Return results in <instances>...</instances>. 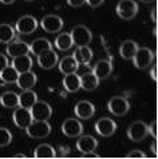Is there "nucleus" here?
<instances>
[{"label":"nucleus","mask_w":158,"mask_h":159,"mask_svg":"<svg viewBox=\"0 0 158 159\" xmlns=\"http://www.w3.org/2000/svg\"><path fill=\"white\" fill-rule=\"evenodd\" d=\"M26 134L32 139H43L51 134V126L48 120H32L27 129Z\"/></svg>","instance_id":"nucleus-1"},{"label":"nucleus","mask_w":158,"mask_h":159,"mask_svg":"<svg viewBox=\"0 0 158 159\" xmlns=\"http://www.w3.org/2000/svg\"><path fill=\"white\" fill-rule=\"evenodd\" d=\"M133 63L137 68L139 70H146L151 66V63L154 61V52L147 47H138L135 55L133 56Z\"/></svg>","instance_id":"nucleus-2"},{"label":"nucleus","mask_w":158,"mask_h":159,"mask_svg":"<svg viewBox=\"0 0 158 159\" xmlns=\"http://www.w3.org/2000/svg\"><path fill=\"white\" fill-rule=\"evenodd\" d=\"M70 35H71V38H72L74 46H77V47L89 46V44L91 43V40H93V32L83 24L75 25V27L71 30Z\"/></svg>","instance_id":"nucleus-3"},{"label":"nucleus","mask_w":158,"mask_h":159,"mask_svg":"<svg viewBox=\"0 0 158 159\" xmlns=\"http://www.w3.org/2000/svg\"><path fill=\"white\" fill-rule=\"evenodd\" d=\"M115 12L121 19L131 20L138 14V4L134 0H121L115 7Z\"/></svg>","instance_id":"nucleus-4"},{"label":"nucleus","mask_w":158,"mask_h":159,"mask_svg":"<svg viewBox=\"0 0 158 159\" xmlns=\"http://www.w3.org/2000/svg\"><path fill=\"white\" fill-rule=\"evenodd\" d=\"M107 110L114 116H125L130 111V102L123 96H113L107 103Z\"/></svg>","instance_id":"nucleus-5"},{"label":"nucleus","mask_w":158,"mask_h":159,"mask_svg":"<svg viewBox=\"0 0 158 159\" xmlns=\"http://www.w3.org/2000/svg\"><path fill=\"white\" fill-rule=\"evenodd\" d=\"M38 20L32 15H23L19 17L15 24V30L20 35H31L38 28Z\"/></svg>","instance_id":"nucleus-6"},{"label":"nucleus","mask_w":158,"mask_h":159,"mask_svg":"<svg viewBox=\"0 0 158 159\" xmlns=\"http://www.w3.org/2000/svg\"><path fill=\"white\" fill-rule=\"evenodd\" d=\"M149 135L147 125L142 120H134L127 129V138L131 142H141Z\"/></svg>","instance_id":"nucleus-7"},{"label":"nucleus","mask_w":158,"mask_h":159,"mask_svg":"<svg viewBox=\"0 0 158 159\" xmlns=\"http://www.w3.org/2000/svg\"><path fill=\"white\" fill-rule=\"evenodd\" d=\"M12 120H14L16 127L26 130L30 125H31V122L34 120L32 114H31V110L17 106V107L15 108L14 114H12Z\"/></svg>","instance_id":"nucleus-8"},{"label":"nucleus","mask_w":158,"mask_h":159,"mask_svg":"<svg viewBox=\"0 0 158 159\" xmlns=\"http://www.w3.org/2000/svg\"><path fill=\"white\" fill-rule=\"evenodd\" d=\"M31 114L34 120H48L52 115V108L51 106L44 100H36L35 104L32 106L31 108Z\"/></svg>","instance_id":"nucleus-9"},{"label":"nucleus","mask_w":158,"mask_h":159,"mask_svg":"<svg viewBox=\"0 0 158 159\" xmlns=\"http://www.w3.org/2000/svg\"><path fill=\"white\" fill-rule=\"evenodd\" d=\"M63 19L58 15H46L40 20V27L47 34H58L63 28Z\"/></svg>","instance_id":"nucleus-10"},{"label":"nucleus","mask_w":158,"mask_h":159,"mask_svg":"<svg viewBox=\"0 0 158 159\" xmlns=\"http://www.w3.org/2000/svg\"><path fill=\"white\" fill-rule=\"evenodd\" d=\"M95 131L103 138H109L117 131V123L110 118H100L95 122Z\"/></svg>","instance_id":"nucleus-11"},{"label":"nucleus","mask_w":158,"mask_h":159,"mask_svg":"<svg viewBox=\"0 0 158 159\" xmlns=\"http://www.w3.org/2000/svg\"><path fill=\"white\" fill-rule=\"evenodd\" d=\"M62 132L67 138H77L82 135L83 132V125L75 118H68L66 119L62 125Z\"/></svg>","instance_id":"nucleus-12"},{"label":"nucleus","mask_w":158,"mask_h":159,"mask_svg":"<svg viewBox=\"0 0 158 159\" xmlns=\"http://www.w3.org/2000/svg\"><path fill=\"white\" fill-rule=\"evenodd\" d=\"M98 140L91 135H79V139L77 140L75 147L81 154H87V152H93L98 148Z\"/></svg>","instance_id":"nucleus-13"},{"label":"nucleus","mask_w":158,"mask_h":159,"mask_svg":"<svg viewBox=\"0 0 158 159\" xmlns=\"http://www.w3.org/2000/svg\"><path fill=\"white\" fill-rule=\"evenodd\" d=\"M74 114L77 115V118L86 120V119H90L94 116L95 106L90 100H79L75 104V107H74Z\"/></svg>","instance_id":"nucleus-14"},{"label":"nucleus","mask_w":158,"mask_h":159,"mask_svg":"<svg viewBox=\"0 0 158 159\" xmlns=\"http://www.w3.org/2000/svg\"><path fill=\"white\" fill-rule=\"evenodd\" d=\"M38 64L39 67L43 68V70H51L54 68L55 66H58V61H59V58H58V54L52 50H48L43 54L38 55Z\"/></svg>","instance_id":"nucleus-15"},{"label":"nucleus","mask_w":158,"mask_h":159,"mask_svg":"<svg viewBox=\"0 0 158 159\" xmlns=\"http://www.w3.org/2000/svg\"><path fill=\"white\" fill-rule=\"evenodd\" d=\"M91 71L94 72V75L99 79V80H102V79H107L111 75V72H113V63H111V60H109V59H100V60H98Z\"/></svg>","instance_id":"nucleus-16"},{"label":"nucleus","mask_w":158,"mask_h":159,"mask_svg":"<svg viewBox=\"0 0 158 159\" xmlns=\"http://www.w3.org/2000/svg\"><path fill=\"white\" fill-rule=\"evenodd\" d=\"M7 55L11 58H16V56H21L26 54H30V44L21 40H14L7 44Z\"/></svg>","instance_id":"nucleus-17"},{"label":"nucleus","mask_w":158,"mask_h":159,"mask_svg":"<svg viewBox=\"0 0 158 159\" xmlns=\"http://www.w3.org/2000/svg\"><path fill=\"white\" fill-rule=\"evenodd\" d=\"M36 82H38L36 74L32 72L31 70H30V71L19 74L17 80H16V84H17V87H19L20 90H31V88H34V86L36 84Z\"/></svg>","instance_id":"nucleus-18"},{"label":"nucleus","mask_w":158,"mask_h":159,"mask_svg":"<svg viewBox=\"0 0 158 159\" xmlns=\"http://www.w3.org/2000/svg\"><path fill=\"white\" fill-rule=\"evenodd\" d=\"M32 64H34L32 58L30 56V54H26V55H21V56L12 58V64L11 66L20 74V72L30 71V70L32 68Z\"/></svg>","instance_id":"nucleus-19"},{"label":"nucleus","mask_w":158,"mask_h":159,"mask_svg":"<svg viewBox=\"0 0 158 159\" xmlns=\"http://www.w3.org/2000/svg\"><path fill=\"white\" fill-rule=\"evenodd\" d=\"M58 67H59V71L63 75H67V74L77 72L79 68V63L72 55H70V56H64V58H62L58 61Z\"/></svg>","instance_id":"nucleus-20"},{"label":"nucleus","mask_w":158,"mask_h":159,"mask_svg":"<svg viewBox=\"0 0 158 159\" xmlns=\"http://www.w3.org/2000/svg\"><path fill=\"white\" fill-rule=\"evenodd\" d=\"M93 51L89 46H79L77 47V50L74 51L72 56L75 58V60L79 63V66H89V63L93 59Z\"/></svg>","instance_id":"nucleus-21"},{"label":"nucleus","mask_w":158,"mask_h":159,"mask_svg":"<svg viewBox=\"0 0 158 159\" xmlns=\"http://www.w3.org/2000/svg\"><path fill=\"white\" fill-rule=\"evenodd\" d=\"M79 78H81V88H83L85 91H94L99 86V79L95 76L91 70L82 74Z\"/></svg>","instance_id":"nucleus-22"},{"label":"nucleus","mask_w":158,"mask_h":159,"mask_svg":"<svg viewBox=\"0 0 158 159\" xmlns=\"http://www.w3.org/2000/svg\"><path fill=\"white\" fill-rule=\"evenodd\" d=\"M63 87L67 92H78L79 88H81V78L77 72H72V74H67L64 75L63 78Z\"/></svg>","instance_id":"nucleus-23"},{"label":"nucleus","mask_w":158,"mask_h":159,"mask_svg":"<svg viewBox=\"0 0 158 159\" xmlns=\"http://www.w3.org/2000/svg\"><path fill=\"white\" fill-rule=\"evenodd\" d=\"M137 50H138V44L134 40H125L119 46V55L122 59L131 60L133 56L135 55V52H137Z\"/></svg>","instance_id":"nucleus-24"},{"label":"nucleus","mask_w":158,"mask_h":159,"mask_svg":"<svg viewBox=\"0 0 158 159\" xmlns=\"http://www.w3.org/2000/svg\"><path fill=\"white\" fill-rule=\"evenodd\" d=\"M52 48V44L50 40H47L44 38H39V39H35V40L30 44V52H31L32 55L38 56L43 54V52H46L48 50H51Z\"/></svg>","instance_id":"nucleus-25"},{"label":"nucleus","mask_w":158,"mask_h":159,"mask_svg":"<svg viewBox=\"0 0 158 159\" xmlns=\"http://www.w3.org/2000/svg\"><path fill=\"white\" fill-rule=\"evenodd\" d=\"M36 100H38V95L35 91H32V88L31 90H21V92L19 94V106L20 107L31 108Z\"/></svg>","instance_id":"nucleus-26"},{"label":"nucleus","mask_w":158,"mask_h":159,"mask_svg":"<svg viewBox=\"0 0 158 159\" xmlns=\"http://www.w3.org/2000/svg\"><path fill=\"white\" fill-rule=\"evenodd\" d=\"M16 39V30L8 23L0 24V43L8 44Z\"/></svg>","instance_id":"nucleus-27"},{"label":"nucleus","mask_w":158,"mask_h":159,"mask_svg":"<svg viewBox=\"0 0 158 159\" xmlns=\"http://www.w3.org/2000/svg\"><path fill=\"white\" fill-rule=\"evenodd\" d=\"M0 104L6 108H16L19 106V95L14 91H6L0 95Z\"/></svg>","instance_id":"nucleus-28"},{"label":"nucleus","mask_w":158,"mask_h":159,"mask_svg":"<svg viewBox=\"0 0 158 159\" xmlns=\"http://www.w3.org/2000/svg\"><path fill=\"white\" fill-rule=\"evenodd\" d=\"M54 46H55L56 50H59V51H68V50H71V47L74 46L71 35H70L68 32L59 34L58 36H56L55 42H54Z\"/></svg>","instance_id":"nucleus-29"},{"label":"nucleus","mask_w":158,"mask_h":159,"mask_svg":"<svg viewBox=\"0 0 158 159\" xmlns=\"http://www.w3.org/2000/svg\"><path fill=\"white\" fill-rule=\"evenodd\" d=\"M34 157L35 158H55L56 157V150L48 143L39 144L34 150Z\"/></svg>","instance_id":"nucleus-30"},{"label":"nucleus","mask_w":158,"mask_h":159,"mask_svg":"<svg viewBox=\"0 0 158 159\" xmlns=\"http://www.w3.org/2000/svg\"><path fill=\"white\" fill-rule=\"evenodd\" d=\"M17 76H19V72L12 67V66L8 64L6 68H3L0 71V80L7 83V84H12V83H16Z\"/></svg>","instance_id":"nucleus-31"},{"label":"nucleus","mask_w":158,"mask_h":159,"mask_svg":"<svg viewBox=\"0 0 158 159\" xmlns=\"http://www.w3.org/2000/svg\"><path fill=\"white\" fill-rule=\"evenodd\" d=\"M12 142V134L6 127H0V147H7Z\"/></svg>","instance_id":"nucleus-32"},{"label":"nucleus","mask_w":158,"mask_h":159,"mask_svg":"<svg viewBox=\"0 0 158 159\" xmlns=\"http://www.w3.org/2000/svg\"><path fill=\"white\" fill-rule=\"evenodd\" d=\"M147 131H149V134H150L154 139L157 138V120H156V119L147 126Z\"/></svg>","instance_id":"nucleus-33"},{"label":"nucleus","mask_w":158,"mask_h":159,"mask_svg":"<svg viewBox=\"0 0 158 159\" xmlns=\"http://www.w3.org/2000/svg\"><path fill=\"white\" fill-rule=\"evenodd\" d=\"M127 158H147V157L141 150H133V151H130L127 154Z\"/></svg>","instance_id":"nucleus-34"},{"label":"nucleus","mask_w":158,"mask_h":159,"mask_svg":"<svg viewBox=\"0 0 158 159\" xmlns=\"http://www.w3.org/2000/svg\"><path fill=\"white\" fill-rule=\"evenodd\" d=\"M67 4L70 7H74V8H79L82 6L86 4V0H67Z\"/></svg>","instance_id":"nucleus-35"},{"label":"nucleus","mask_w":158,"mask_h":159,"mask_svg":"<svg viewBox=\"0 0 158 159\" xmlns=\"http://www.w3.org/2000/svg\"><path fill=\"white\" fill-rule=\"evenodd\" d=\"M105 0H86V4H89L91 8H96L99 6H102Z\"/></svg>","instance_id":"nucleus-36"},{"label":"nucleus","mask_w":158,"mask_h":159,"mask_svg":"<svg viewBox=\"0 0 158 159\" xmlns=\"http://www.w3.org/2000/svg\"><path fill=\"white\" fill-rule=\"evenodd\" d=\"M8 64H10L8 63V58L4 54H0V71H2L3 68H6Z\"/></svg>","instance_id":"nucleus-37"},{"label":"nucleus","mask_w":158,"mask_h":159,"mask_svg":"<svg viewBox=\"0 0 158 159\" xmlns=\"http://www.w3.org/2000/svg\"><path fill=\"white\" fill-rule=\"evenodd\" d=\"M70 152V150L67 147H59V151H56V157H64V155H67V154Z\"/></svg>","instance_id":"nucleus-38"},{"label":"nucleus","mask_w":158,"mask_h":159,"mask_svg":"<svg viewBox=\"0 0 158 159\" xmlns=\"http://www.w3.org/2000/svg\"><path fill=\"white\" fill-rule=\"evenodd\" d=\"M150 75H151L153 80H157V66L156 64L153 66V68L150 70Z\"/></svg>","instance_id":"nucleus-39"},{"label":"nucleus","mask_w":158,"mask_h":159,"mask_svg":"<svg viewBox=\"0 0 158 159\" xmlns=\"http://www.w3.org/2000/svg\"><path fill=\"white\" fill-rule=\"evenodd\" d=\"M83 155H85L86 158H98V157H99L95 151H93V152H87V154H83Z\"/></svg>","instance_id":"nucleus-40"},{"label":"nucleus","mask_w":158,"mask_h":159,"mask_svg":"<svg viewBox=\"0 0 158 159\" xmlns=\"http://www.w3.org/2000/svg\"><path fill=\"white\" fill-rule=\"evenodd\" d=\"M151 19H153V21H154V23H157V8H156V7L153 8V12H151Z\"/></svg>","instance_id":"nucleus-41"},{"label":"nucleus","mask_w":158,"mask_h":159,"mask_svg":"<svg viewBox=\"0 0 158 159\" xmlns=\"http://www.w3.org/2000/svg\"><path fill=\"white\" fill-rule=\"evenodd\" d=\"M151 148H153V152H154V155L157 154V142H154L151 144Z\"/></svg>","instance_id":"nucleus-42"},{"label":"nucleus","mask_w":158,"mask_h":159,"mask_svg":"<svg viewBox=\"0 0 158 159\" xmlns=\"http://www.w3.org/2000/svg\"><path fill=\"white\" fill-rule=\"evenodd\" d=\"M0 2H2L3 4H12L15 0H0Z\"/></svg>","instance_id":"nucleus-43"},{"label":"nucleus","mask_w":158,"mask_h":159,"mask_svg":"<svg viewBox=\"0 0 158 159\" xmlns=\"http://www.w3.org/2000/svg\"><path fill=\"white\" fill-rule=\"evenodd\" d=\"M14 158H26L24 154H16V155H14Z\"/></svg>","instance_id":"nucleus-44"},{"label":"nucleus","mask_w":158,"mask_h":159,"mask_svg":"<svg viewBox=\"0 0 158 159\" xmlns=\"http://www.w3.org/2000/svg\"><path fill=\"white\" fill-rule=\"evenodd\" d=\"M139 2H141V3H151V2H154V0H139Z\"/></svg>","instance_id":"nucleus-45"},{"label":"nucleus","mask_w":158,"mask_h":159,"mask_svg":"<svg viewBox=\"0 0 158 159\" xmlns=\"http://www.w3.org/2000/svg\"><path fill=\"white\" fill-rule=\"evenodd\" d=\"M24 2H34V0H24Z\"/></svg>","instance_id":"nucleus-46"}]
</instances>
